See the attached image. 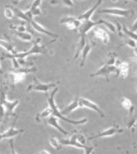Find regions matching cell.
Returning a JSON list of instances; mask_svg holds the SVG:
<instances>
[{
	"label": "cell",
	"instance_id": "obj_1",
	"mask_svg": "<svg viewBox=\"0 0 137 154\" xmlns=\"http://www.w3.org/2000/svg\"><path fill=\"white\" fill-rule=\"evenodd\" d=\"M58 91V88H55L54 90L50 94L49 96H48V103H49V107L51 108L52 109V116H56L58 119H60L64 121H65L68 123H70L74 125H83L85 124L87 121V119H82L81 120H71L69 119L68 118L65 117L67 115L70 114V113L73 112V111L76 110L78 108H80V103H79V96H76V97L74 98V100L72 101V102L67 105L63 109L60 111L58 109L57 106L56 105V103H55V95H56V92Z\"/></svg>",
	"mask_w": 137,
	"mask_h": 154
},
{
	"label": "cell",
	"instance_id": "obj_2",
	"mask_svg": "<svg viewBox=\"0 0 137 154\" xmlns=\"http://www.w3.org/2000/svg\"><path fill=\"white\" fill-rule=\"evenodd\" d=\"M40 38H37L34 41H33V45L32 47L30 48L29 50L24 52H16L15 54H9V53H6V54H4L2 56V58L4 59H10L12 58H14V59H19V60H25L26 58L28 56L32 54H45V48L47 47L46 45H41L40 44Z\"/></svg>",
	"mask_w": 137,
	"mask_h": 154
},
{
	"label": "cell",
	"instance_id": "obj_3",
	"mask_svg": "<svg viewBox=\"0 0 137 154\" xmlns=\"http://www.w3.org/2000/svg\"><path fill=\"white\" fill-rule=\"evenodd\" d=\"M37 71V68L33 66L21 67L18 69H11L7 74V79L12 85L22 82L25 79L27 74Z\"/></svg>",
	"mask_w": 137,
	"mask_h": 154
},
{
	"label": "cell",
	"instance_id": "obj_4",
	"mask_svg": "<svg viewBox=\"0 0 137 154\" xmlns=\"http://www.w3.org/2000/svg\"><path fill=\"white\" fill-rule=\"evenodd\" d=\"M0 103L4 105L6 116H14V109L19 105V101L18 100L10 101L7 99L6 91L2 88L0 90Z\"/></svg>",
	"mask_w": 137,
	"mask_h": 154
},
{
	"label": "cell",
	"instance_id": "obj_5",
	"mask_svg": "<svg viewBox=\"0 0 137 154\" xmlns=\"http://www.w3.org/2000/svg\"><path fill=\"white\" fill-rule=\"evenodd\" d=\"M56 84L54 83H41L39 80H38L37 78L34 79L33 83L29 85L27 89V92L30 91H40L45 94H48V91H50L52 89L56 88Z\"/></svg>",
	"mask_w": 137,
	"mask_h": 154
},
{
	"label": "cell",
	"instance_id": "obj_6",
	"mask_svg": "<svg viewBox=\"0 0 137 154\" xmlns=\"http://www.w3.org/2000/svg\"><path fill=\"white\" fill-rule=\"evenodd\" d=\"M111 74H115L117 76V74H118L117 67L116 66H110V65L105 63L104 66L101 67L100 69H98L94 73L91 74L90 76H103L106 79V81H109V76Z\"/></svg>",
	"mask_w": 137,
	"mask_h": 154
},
{
	"label": "cell",
	"instance_id": "obj_7",
	"mask_svg": "<svg viewBox=\"0 0 137 154\" xmlns=\"http://www.w3.org/2000/svg\"><path fill=\"white\" fill-rule=\"evenodd\" d=\"M98 13L110 14V15L121 17H128L131 14H133L134 11L131 9L127 10L118 8H110L100 10V11H98Z\"/></svg>",
	"mask_w": 137,
	"mask_h": 154
},
{
	"label": "cell",
	"instance_id": "obj_8",
	"mask_svg": "<svg viewBox=\"0 0 137 154\" xmlns=\"http://www.w3.org/2000/svg\"><path fill=\"white\" fill-rule=\"evenodd\" d=\"M124 131V129L120 128L118 125H115V126H112L110 128H108L106 129L103 130V131H100L97 135L95 136H91L88 138V139L93 140L95 138H106V137H110L114 136V135L117 134H121Z\"/></svg>",
	"mask_w": 137,
	"mask_h": 154
},
{
	"label": "cell",
	"instance_id": "obj_9",
	"mask_svg": "<svg viewBox=\"0 0 137 154\" xmlns=\"http://www.w3.org/2000/svg\"><path fill=\"white\" fill-rule=\"evenodd\" d=\"M79 103H80V107H86L88 109L94 111L96 113H97L102 118L104 117V114L102 112V110L100 109L99 106H98L95 103L93 102L90 100L87 99V98H83V97H79Z\"/></svg>",
	"mask_w": 137,
	"mask_h": 154
},
{
	"label": "cell",
	"instance_id": "obj_10",
	"mask_svg": "<svg viewBox=\"0 0 137 154\" xmlns=\"http://www.w3.org/2000/svg\"><path fill=\"white\" fill-rule=\"evenodd\" d=\"M17 118H15V119L14 120V122L12 126L10 127V128L5 131L3 133L0 134V141L4 139H6V138H14L18 135H20L21 134H23L24 132V129H17L15 128V125H16V120Z\"/></svg>",
	"mask_w": 137,
	"mask_h": 154
},
{
	"label": "cell",
	"instance_id": "obj_11",
	"mask_svg": "<svg viewBox=\"0 0 137 154\" xmlns=\"http://www.w3.org/2000/svg\"><path fill=\"white\" fill-rule=\"evenodd\" d=\"M98 25H100L99 20L97 21H93L90 19V20L82 21L80 26L78 29L79 31V35H80V36H86V34L89 32L91 29H93Z\"/></svg>",
	"mask_w": 137,
	"mask_h": 154
},
{
	"label": "cell",
	"instance_id": "obj_12",
	"mask_svg": "<svg viewBox=\"0 0 137 154\" xmlns=\"http://www.w3.org/2000/svg\"><path fill=\"white\" fill-rule=\"evenodd\" d=\"M81 23V21L73 17H65L62 18L60 21V23L65 24L67 28L69 30H77L80 26Z\"/></svg>",
	"mask_w": 137,
	"mask_h": 154
},
{
	"label": "cell",
	"instance_id": "obj_13",
	"mask_svg": "<svg viewBox=\"0 0 137 154\" xmlns=\"http://www.w3.org/2000/svg\"><path fill=\"white\" fill-rule=\"evenodd\" d=\"M29 24L31 25V27H32L34 29V30H36L38 32L43 34V35H45L48 36V37H52V38H56L58 37V35H56V34L54 33V32H51V31L48 30L47 29H46L45 27H43L41 24L38 23L37 21L34 20V19H32V20L31 21L30 23H29Z\"/></svg>",
	"mask_w": 137,
	"mask_h": 154
},
{
	"label": "cell",
	"instance_id": "obj_14",
	"mask_svg": "<svg viewBox=\"0 0 137 154\" xmlns=\"http://www.w3.org/2000/svg\"><path fill=\"white\" fill-rule=\"evenodd\" d=\"M102 1L103 0H97V2H96L95 5H93L91 8L87 10V11L85 12V13L80 14V15L78 17V19L81 21L90 20L91 17L93 16V14H94L95 11H96V9H97L98 7L100 6L101 4L102 3Z\"/></svg>",
	"mask_w": 137,
	"mask_h": 154
},
{
	"label": "cell",
	"instance_id": "obj_15",
	"mask_svg": "<svg viewBox=\"0 0 137 154\" xmlns=\"http://www.w3.org/2000/svg\"><path fill=\"white\" fill-rule=\"evenodd\" d=\"M60 142L62 146H71L78 149H85L86 145L80 144L77 140V135L73 134L69 139H62L60 140Z\"/></svg>",
	"mask_w": 137,
	"mask_h": 154
},
{
	"label": "cell",
	"instance_id": "obj_16",
	"mask_svg": "<svg viewBox=\"0 0 137 154\" xmlns=\"http://www.w3.org/2000/svg\"><path fill=\"white\" fill-rule=\"evenodd\" d=\"M93 32H94L95 37L97 38H100L104 44L109 43L110 37L108 32L106 31H105L104 29L95 26V27L93 28Z\"/></svg>",
	"mask_w": 137,
	"mask_h": 154
},
{
	"label": "cell",
	"instance_id": "obj_17",
	"mask_svg": "<svg viewBox=\"0 0 137 154\" xmlns=\"http://www.w3.org/2000/svg\"><path fill=\"white\" fill-rule=\"evenodd\" d=\"M47 124L49 125V126H51L53 128H55L57 129L58 131L61 132V133L63 134L64 135H68L69 132L67 131L65 129L62 128V127L59 125L58 123V119L54 116H51L49 118H47Z\"/></svg>",
	"mask_w": 137,
	"mask_h": 154
},
{
	"label": "cell",
	"instance_id": "obj_18",
	"mask_svg": "<svg viewBox=\"0 0 137 154\" xmlns=\"http://www.w3.org/2000/svg\"><path fill=\"white\" fill-rule=\"evenodd\" d=\"M93 45H93L92 43L88 42V38H86V44L83 48L82 51L81 52V54H82V59H81V63H80L81 67H82L85 65L86 58H87L88 54H89V53L91 51V50H92V48H93Z\"/></svg>",
	"mask_w": 137,
	"mask_h": 154
},
{
	"label": "cell",
	"instance_id": "obj_19",
	"mask_svg": "<svg viewBox=\"0 0 137 154\" xmlns=\"http://www.w3.org/2000/svg\"><path fill=\"white\" fill-rule=\"evenodd\" d=\"M116 66L117 67V69H118L117 76H121L122 78H126L127 75H128V64L126 62H120L118 60Z\"/></svg>",
	"mask_w": 137,
	"mask_h": 154
},
{
	"label": "cell",
	"instance_id": "obj_20",
	"mask_svg": "<svg viewBox=\"0 0 137 154\" xmlns=\"http://www.w3.org/2000/svg\"><path fill=\"white\" fill-rule=\"evenodd\" d=\"M0 46L4 48V50H6L9 54H13L16 52L15 48H14V45L10 41L0 38Z\"/></svg>",
	"mask_w": 137,
	"mask_h": 154
},
{
	"label": "cell",
	"instance_id": "obj_21",
	"mask_svg": "<svg viewBox=\"0 0 137 154\" xmlns=\"http://www.w3.org/2000/svg\"><path fill=\"white\" fill-rule=\"evenodd\" d=\"M42 0H34L30 7V11L33 17L38 16L42 14V11L40 10V5H41Z\"/></svg>",
	"mask_w": 137,
	"mask_h": 154
},
{
	"label": "cell",
	"instance_id": "obj_22",
	"mask_svg": "<svg viewBox=\"0 0 137 154\" xmlns=\"http://www.w3.org/2000/svg\"><path fill=\"white\" fill-rule=\"evenodd\" d=\"M86 36H80V39H79V42L78 43V45H77V49L75 53V55H74V59H77L80 56L81 54L82 51L84 47L86 44Z\"/></svg>",
	"mask_w": 137,
	"mask_h": 154
},
{
	"label": "cell",
	"instance_id": "obj_23",
	"mask_svg": "<svg viewBox=\"0 0 137 154\" xmlns=\"http://www.w3.org/2000/svg\"><path fill=\"white\" fill-rule=\"evenodd\" d=\"M13 32L14 35L16 36V37L20 38L21 40L23 41V42H29L32 41V34L28 32V31H25V32H16V31H13Z\"/></svg>",
	"mask_w": 137,
	"mask_h": 154
},
{
	"label": "cell",
	"instance_id": "obj_24",
	"mask_svg": "<svg viewBox=\"0 0 137 154\" xmlns=\"http://www.w3.org/2000/svg\"><path fill=\"white\" fill-rule=\"evenodd\" d=\"M52 116V109L49 107H47L45 108L44 110H43L41 112L38 113L35 118L36 121L38 122H40L42 120L44 119H47Z\"/></svg>",
	"mask_w": 137,
	"mask_h": 154
},
{
	"label": "cell",
	"instance_id": "obj_25",
	"mask_svg": "<svg viewBox=\"0 0 137 154\" xmlns=\"http://www.w3.org/2000/svg\"><path fill=\"white\" fill-rule=\"evenodd\" d=\"M121 103L122 106H123L125 109L129 110L130 115V116L133 115L134 108V106L133 105V103H132V102L130 101V100L128 99V98L124 97L123 98H121Z\"/></svg>",
	"mask_w": 137,
	"mask_h": 154
},
{
	"label": "cell",
	"instance_id": "obj_26",
	"mask_svg": "<svg viewBox=\"0 0 137 154\" xmlns=\"http://www.w3.org/2000/svg\"><path fill=\"white\" fill-rule=\"evenodd\" d=\"M50 4L53 6H56V5H61L67 7H73L74 4L72 0H51Z\"/></svg>",
	"mask_w": 137,
	"mask_h": 154
},
{
	"label": "cell",
	"instance_id": "obj_27",
	"mask_svg": "<svg viewBox=\"0 0 137 154\" xmlns=\"http://www.w3.org/2000/svg\"><path fill=\"white\" fill-rule=\"evenodd\" d=\"M13 10L14 11V16H16V17L19 19H21V20L25 21H26V22H28V23H30V21H29L28 17H27V15H26L25 11H21V10L16 8H13Z\"/></svg>",
	"mask_w": 137,
	"mask_h": 154
},
{
	"label": "cell",
	"instance_id": "obj_28",
	"mask_svg": "<svg viewBox=\"0 0 137 154\" xmlns=\"http://www.w3.org/2000/svg\"><path fill=\"white\" fill-rule=\"evenodd\" d=\"M49 143L52 147H54L57 151H59L62 148V145L60 142L59 140H58L56 137H50L49 138Z\"/></svg>",
	"mask_w": 137,
	"mask_h": 154
},
{
	"label": "cell",
	"instance_id": "obj_29",
	"mask_svg": "<svg viewBox=\"0 0 137 154\" xmlns=\"http://www.w3.org/2000/svg\"><path fill=\"white\" fill-rule=\"evenodd\" d=\"M99 21L100 22V25H101V24H102V25L105 26L106 27L108 28V30L110 31V32H112L113 33L116 32L117 28H116V27H115V26L114 25L113 23H110V22H109V21H108L106 20H104V19H99Z\"/></svg>",
	"mask_w": 137,
	"mask_h": 154
},
{
	"label": "cell",
	"instance_id": "obj_30",
	"mask_svg": "<svg viewBox=\"0 0 137 154\" xmlns=\"http://www.w3.org/2000/svg\"><path fill=\"white\" fill-rule=\"evenodd\" d=\"M122 31H123V32H124L126 35H128L130 38H133V40L136 41V42L137 41V34L133 32V31H131L130 30H129V29L127 28L125 25L122 26Z\"/></svg>",
	"mask_w": 137,
	"mask_h": 154
},
{
	"label": "cell",
	"instance_id": "obj_31",
	"mask_svg": "<svg viewBox=\"0 0 137 154\" xmlns=\"http://www.w3.org/2000/svg\"><path fill=\"white\" fill-rule=\"evenodd\" d=\"M4 13L5 17H6L8 19H13L14 17V11L13 10V7L6 6L4 9Z\"/></svg>",
	"mask_w": 137,
	"mask_h": 154
},
{
	"label": "cell",
	"instance_id": "obj_32",
	"mask_svg": "<svg viewBox=\"0 0 137 154\" xmlns=\"http://www.w3.org/2000/svg\"><path fill=\"white\" fill-rule=\"evenodd\" d=\"M10 28L13 31H16V32H25V31H28V28H26V26L24 25H19V26L11 25Z\"/></svg>",
	"mask_w": 137,
	"mask_h": 154
},
{
	"label": "cell",
	"instance_id": "obj_33",
	"mask_svg": "<svg viewBox=\"0 0 137 154\" xmlns=\"http://www.w3.org/2000/svg\"><path fill=\"white\" fill-rule=\"evenodd\" d=\"M125 43H126L127 45L130 46V48H136V41L133 40V38H128L126 40H125Z\"/></svg>",
	"mask_w": 137,
	"mask_h": 154
},
{
	"label": "cell",
	"instance_id": "obj_34",
	"mask_svg": "<svg viewBox=\"0 0 137 154\" xmlns=\"http://www.w3.org/2000/svg\"><path fill=\"white\" fill-rule=\"evenodd\" d=\"M76 135H77V140H78L79 143L82 144H83V145H85V143H86L85 137L81 134H76Z\"/></svg>",
	"mask_w": 137,
	"mask_h": 154
},
{
	"label": "cell",
	"instance_id": "obj_35",
	"mask_svg": "<svg viewBox=\"0 0 137 154\" xmlns=\"http://www.w3.org/2000/svg\"><path fill=\"white\" fill-rule=\"evenodd\" d=\"M84 149H85V154H92L95 149V146H86V147Z\"/></svg>",
	"mask_w": 137,
	"mask_h": 154
},
{
	"label": "cell",
	"instance_id": "obj_36",
	"mask_svg": "<svg viewBox=\"0 0 137 154\" xmlns=\"http://www.w3.org/2000/svg\"><path fill=\"white\" fill-rule=\"evenodd\" d=\"M136 120H137V118H135V119H132V120H130V122H128V129H134V125H135V124H136Z\"/></svg>",
	"mask_w": 137,
	"mask_h": 154
},
{
	"label": "cell",
	"instance_id": "obj_37",
	"mask_svg": "<svg viewBox=\"0 0 137 154\" xmlns=\"http://www.w3.org/2000/svg\"><path fill=\"white\" fill-rule=\"evenodd\" d=\"M10 149H11V154H17L16 153L15 150H14V143L13 140H10Z\"/></svg>",
	"mask_w": 137,
	"mask_h": 154
},
{
	"label": "cell",
	"instance_id": "obj_38",
	"mask_svg": "<svg viewBox=\"0 0 137 154\" xmlns=\"http://www.w3.org/2000/svg\"><path fill=\"white\" fill-rule=\"evenodd\" d=\"M130 30L133 31V32H136L137 31V19L135 21V22L133 23V26H132Z\"/></svg>",
	"mask_w": 137,
	"mask_h": 154
},
{
	"label": "cell",
	"instance_id": "obj_39",
	"mask_svg": "<svg viewBox=\"0 0 137 154\" xmlns=\"http://www.w3.org/2000/svg\"><path fill=\"white\" fill-rule=\"evenodd\" d=\"M37 154H50V153L48 151L45 150V149H43V150L39 151V152H38Z\"/></svg>",
	"mask_w": 137,
	"mask_h": 154
},
{
	"label": "cell",
	"instance_id": "obj_40",
	"mask_svg": "<svg viewBox=\"0 0 137 154\" xmlns=\"http://www.w3.org/2000/svg\"><path fill=\"white\" fill-rule=\"evenodd\" d=\"M20 1H21V0H14L13 3H14V4H17Z\"/></svg>",
	"mask_w": 137,
	"mask_h": 154
},
{
	"label": "cell",
	"instance_id": "obj_41",
	"mask_svg": "<svg viewBox=\"0 0 137 154\" xmlns=\"http://www.w3.org/2000/svg\"><path fill=\"white\" fill-rule=\"evenodd\" d=\"M112 2H117V1H118V0H111Z\"/></svg>",
	"mask_w": 137,
	"mask_h": 154
},
{
	"label": "cell",
	"instance_id": "obj_42",
	"mask_svg": "<svg viewBox=\"0 0 137 154\" xmlns=\"http://www.w3.org/2000/svg\"><path fill=\"white\" fill-rule=\"evenodd\" d=\"M1 69V63H0V69Z\"/></svg>",
	"mask_w": 137,
	"mask_h": 154
},
{
	"label": "cell",
	"instance_id": "obj_43",
	"mask_svg": "<svg viewBox=\"0 0 137 154\" xmlns=\"http://www.w3.org/2000/svg\"><path fill=\"white\" fill-rule=\"evenodd\" d=\"M78 1H80V0H78Z\"/></svg>",
	"mask_w": 137,
	"mask_h": 154
}]
</instances>
